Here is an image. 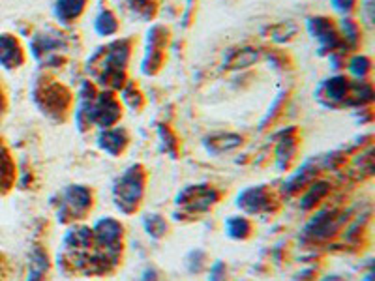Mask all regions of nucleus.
<instances>
[{"label": "nucleus", "instance_id": "6ab92c4d", "mask_svg": "<svg viewBox=\"0 0 375 281\" xmlns=\"http://www.w3.org/2000/svg\"><path fill=\"white\" fill-rule=\"evenodd\" d=\"M94 31L102 38L117 36L120 31V21L117 14L109 8H102L98 11V16L94 17Z\"/></svg>", "mask_w": 375, "mask_h": 281}, {"label": "nucleus", "instance_id": "c756f323", "mask_svg": "<svg viewBox=\"0 0 375 281\" xmlns=\"http://www.w3.org/2000/svg\"><path fill=\"white\" fill-rule=\"evenodd\" d=\"M158 135L159 139H162V144H164L165 152L176 154V150H179V141H176L175 132L171 128H167V126H159ZM173 158H175V156H173Z\"/></svg>", "mask_w": 375, "mask_h": 281}, {"label": "nucleus", "instance_id": "ddd939ff", "mask_svg": "<svg viewBox=\"0 0 375 281\" xmlns=\"http://www.w3.org/2000/svg\"><path fill=\"white\" fill-rule=\"evenodd\" d=\"M100 150L109 156H120L124 150L128 149L130 144V133L128 129L122 128V126H113V128H105L98 133V139H96Z\"/></svg>", "mask_w": 375, "mask_h": 281}, {"label": "nucleus", "instance_id": "a211bd4d", "mask_svg": "<svg viewBox=\"0 0 375 281\" xmlns=\"http://www.w3.org/2000/svg\"><path fill=\"white\" fill-rule=\"evenodd\" d=\"M338 31L339 36L344 46L349 49V51H356L362 43V25L359 21L353 19L351 16H345L344 19H339L338 23Z\"/></svg>", "mask_w": 375, "mask_h": 281}, {"label": "nucleus", "instance_id": "2f4dec72", "mask_svg": "<svg viewBox=\"0 0 375 281\" xmlns=\"http://www.w3.org/2000/svg\"><path fill=\"white\" fill-rule=\"evenodd\" d=\"M267 60H268V64H273V68H276V70H285V68L289 66V56L283 51H280V49H273V51H268Z\"/></svg>", "mask_w": 375, "mask_h": 281}, {"label": "nucleus", "instance_id": "393cba45", "mask_svg": "<svg viewBox=\"0 0 375 281\" xmlns=\"http://www.w3.org/2000/svg\"><path fill=\"white\" fill-rule=\"evenodd\" d=\"M143 227L147 230V235L150 238H154V240H159V238H164L167 235V230H169V225L165 221V218L162 214H147L143 218Z\"/></svg>", "mask_w": 375, "mask_h": 281}, {"label": "nucleus", "instance_id": "bb28decb", "mask_svg": "<svg viewBox=\"0 0 375 281\" xmlns=\"http://www.w3.org/2000/svg\"><path fill=\"white\" fill-rule=\"evenodd\" d=\"M186 268L191 272V274H201V272H205L208 266H211V261H208V255H206V251L203 250H191L184 259Z\"/></svg>", "mask_w": 375, "mask_h": 281}, {"label": "nucleus", "instance_id": "1a4fd4ad", "mask_svg": "<svg viewBox=\"0 0 375 281\" xmlns=\"http://www.w3.org/2000/svg\"><path fill=\"white\" fill-rule=\"evenodd\" d=\"M220 201V191L206 184H191L176 195V205L190 214L206 212Z\"/></svg>", "mask_w": 375, "mask_h": 281}, {"label": "nucleus", "instance_id": "5701e85b", "mask_svg": "<svg viewBox=\"0 0 375 281\" xmlns=\"http://www.w3.org/2000/svg\"><path fill=\"white\" fill-rule=\"evenodd\" d=\"M124 4L134 14V17L141 21H152L158 11L156 0H124Z\"/></svg>", "mask_w": 375, "mask_h": 281}, {"label": "nucleus", "instance_id": "9b49d317", "mask_svg": "<svg viewBox=\"0 0 375 281\" xmlns=\"http://www.w3.org/2000/svg\"><path fill=\"white\" fill-rule=\"evenodd\" d=\"M122 235V225H120L119 220H115V218H102L93 227L94 244L100 245L102 250H119Z\"/></svg>", "mask_w": 375, "mask_h": 281}, {"label": "nucleus", "instance_id": "7ed1b4c3", "mask_svg": "<svg viewBox=\"0 0 375 281\" xmlns=\"http://www.w3.org/2000/svg\"><path fill=\"white\" fill-rule=\"evenodd\" d=\"M68 38L57 28H46L36 32L31 40V55L41 64V68H60L66 62Z\"/></svg>", "mask_w": 375, "mask_h": 281}, {"label": "nucleus", "instance_id": "f3484780", "mask_svg": "<svg viewBox=\"0 0 375 281\" xmlns=\"http://www.w3.org/2000/svg\"><path fill=\"white\" fill-rule=\"evenodd\" d=\"M339 221L336 220L334 212H319L315 218H312L308 225H306V235L314 236V238H327L338 229Z\"/></svg>", "mask_w": 375, "mask_h": 281}, {"label": "nucleus", "instance_id": "4be33fe9", "mask_svg": "<svg viewBox=\"0 0 375 281\" xmlns=\"http://www.w3.org/2000/svg\"><path fill=\"white\" fill-rule=\"evenodd\" d=\"M226 233L233 240H248L253 233L252 221L246 216H231L226 220Z\"/></svg>", "mask_w": 375, "mask_h": 281}, {"label": "nucleus", "instance_id": "412c9836", "mask_svg": "<svg viewBox=\"0 0 375 281\" xmlns=\"http://www.w3.org/2000/svg\"><path fill=\"white\" fill-rule=\"evenodd\" d=\"M345 68H347L351 79H355V81H370L374 62H371L370 56L364 55V53H355V55L347 58Z\"/></svg>", "mask_w": 375, "mask_h": 281}, {"label": "nucleus", "instance_id": "72a5a7b5", "mask_svg": "<svg viewBox=\"0 0 375 281\" xmlns=\"http://www.w3.org/2000/svg\"><path fill=\"white\" fill-rule=\"evenodd\" d=\"M4 109H6V97H4V92L0 90V117H2Z\"/></svg>", "mask_w": 375, "mask_h": 281}, {"label": "nucleus", "instance_id": "aec40b11", "mask_svg": "<svg viewBox=\"0 0 375 281\" xmlns=\"http://www.w3.org/2000/svg\"><path fill=\"white\" fill-rule=\"evenodd\" d=\"M259 58V51L255 47H238V49H233L227 58L223 60V66L227 70H244V68L253 66Z\"/></svg>", "mask_w": 375, "mask_h": 281}, {"label": "nucleus", "instance_id": "20e7f679", "mask_svg": "<svg viewBox=\"0 0 375 281\" xmlns=\"http://www.w3.org/2000/svg\"><path fill=\"white\" fill-rule=\"evenodd\" d=\"M134 43L132 38H117V40L109 41L107 46L96 49L87 62V70L93 77L105 70H126L132 60V53H134Z\"/></svg>", "mask_w": 375, "mask_h": 281}, {"label": "nucleus", "instance_id": "2eb2a0df", "mask_svg": "<svg viewBox=\"0 0 375 281\" xmlns=\"http://www.w3.org/2000/svg\"><path fill=\"white\" fill-rule=\"evenodd\" d=\"M244 144V137L238 133H211L203 139V147L206 149V152L212 156H221V154L233 152V150L241 149Z\"/></svg>", "mask_w": 375, "mask_h": 281}, {"label": "nucleus", "instance_id": "9d476101", "mask_svg": "<svg viewBox=\"0 0 375 281\" xmlns=\"http://www.w3.org/2000/svg\"><path fill=\"white\" fill-rule=\"evenodd\" d=\"M273 205V193L267 186H252L242 189L237 197V206L246 214H261L270 210Z\"/></svg>", "mask_w": 375, "mask_h": 281}, {"label": "nucleus", "instance_id": "f8f14e48", "mask_svg": "<svg viewBox=\"0 0 375 281\" xmlns=\"http://www.w3.org/2000/svg\"><path fill=\"white\" fill-rule=\"evenodd\" d=\"M26 53L21 40L14 34H0V66L4 70H19L25 66Z\"/></svg>", "mask_w": 375, "mask_h": 281}, {"label": "nucleus", "instance_id": "dca6fc26", "mask_svg": "<svg viewBox=\"0 0 375 281\" xmlns=\"http://www.w3.org/2000/svg\"><path fill=\"white\" fill-rule=\"evenodd\" d=\"M88 0H55L53 14L60 25H73L87 11Z\"/></svg>", "mask_w": 375, "mask_h": 281}, {"label": "nucleus", "instance_id": "f257e3e1", "mask_svg": "<svg viewBox=\"0 0 375 281\" xmlns=\"http://www.w3.org/2000/svg\"><path fill=\"white\" fill-rule=\"evenodd\" d=\"M32 100L46 117L53 118L57 122H64L73 109L72 90L49 75H41L34 81Z\"/></svg>", "mask_w": 375, "mask_h": 281}, {"label": "nucleus", "instance_id": "c85d7f7f", "mask_svg": "<svg viewBox=\"0 0 375 281\" xmlns=\"http://www.w3.org/2000/svg\"><path fill=\"white\" fill-rule=\"evenodd\" d=\"M327 189H329V184L327 182H317V184H310L308 189H306V193L300 199V206L302 208H312L315 203H319V199L327 193Z\"/></svg>", "mask_w": 375, "mask_h": 281}, {"label": "nucleus", "instance_id": "b1692460", "mask_svg": "<svg viewBox=\"0 0 375 281\" xmlns=\"http://www.w3.org/2000/svg\"><path fill=\"white\" fill-rule=\"evenodd\" d=\"M119 97H120V102H122V105L134 109V111H141V109L144 107L143 92H141V88H139L137 85L132 81H128L126 85H124V88L120 90Z\"/></svg>", "mask_w": 375, "mask_h": 281}, {"label": "nucleus", "instance_id": "39448f33", "mask_svg": "<svg viewBox=\"0 0 375 281\" xmlns=\"http://www.w3.org/2000/svg\"><path fill=\"white\" fill-rule=\"evenodd\" d=\"M94 193L93 189L83 184H72L62 189L60 205H58V220L75 221L81 220L93 210Z\"/></svg>", "mask_w": 375, "mask_h": 281}, {"label": "nucleus", "instance_id": "cd10ccee", "mask_svg": "<svg viewBox=\"0 0 375 281\" xmlns=\"http://www.w3.org/2000/svg\"><path fill=\"white\" fill-rule=\"evenodd\" d=\"M268 32L273 34V38L276 43H285V41H291L295 36H297V25H293V23H289V21H283V23H278V25H273L270 28H268Z\"/></svg>", "mask_w": 375, "mask_h": 281}, {"label": "nucleus", "instance_id": "423d86ee", "mask_svg": "<svg viewBox=\"0 0 375 281\" xmlns=\"http://www.w3.org/2000/svg\"><path fill=\"white\" fill-rule=\"evenodd\" d=\"M351 79L345 73H334L329 79L319 83V87L315 88V100H317L323 107L327 109H342L347 107L351 94Z\"/></svg>", "mask_w": 375, "mask_h": 281}, {"label": "nucleus", "instance_id": "4468645a", "mask_svg": "<svg viewBox=\"0 0 375 281\" xmlns=\"http://www.w3.org/2000/svg\"><path fill=\"white\" fill-rule=\"evenodd\" d=\"M298 150V139H297V128H289L287 132L283 129L282 137L278 141L276 147V167L280 171H287L297 159Z\"/></svg>", "mask_w": 375, "mask_h": 281}, {"label": "nucleus", "instance_id": "7c9ffc66", "mask_svg": "<svg viewBox=\"0 0 375 281\" xmlns=\"http://www.w3.org/2000/svg\"><path fill=\"white\" fill-rule=\"evenodd\" d=\"M330 4L342 16H353L359 6V0H330Z\"/></svg>", "mask_w": 375, "mask_h": 281}, {"label": "nucleus", "instance_id": "473e14b6", "mask_svg": "<svg viewBox=\"0 0 375 281\" xmlns=\"http://www.w3.org/2000/svg\"><path fill=\"white\" fill-rule=\"evenodd\" d=\"M227 280V266L226 263H214L208 266V281H226Z\"/></svg>", "mask_w": 375, "mask_h": 281}, {"label": "nucleus", "instance_id": "0eeeda50", "mask_svg": "<svg viewBox=\"0 0 375 281\" xmlns=\"http://www.w3.org/2000/svg\"><path fill=\"white\" fill-rule=\"evenodd\" d=\"M306 31L315 41H317V51L321 56L330 55L332 51L345 47L342 36H339L338 23L327 16H314L306 19Z\"/></svg>", "mask_w": 375, "mask_h": 281}, {"label": "nucleus", "instance_id": "a878e982", "mask_svg": "<svg viewBox=\"0 0 375 281\" xmlns=\"http://www.w3.org/2000/svg\"><path fill=\"white\" fill-rule=\"evenodd\" d=\"M47 266H49V261H47V255L41 250H36L32 253L31 257V270H28V281H41L43 276H46Z\"/></svg>", "mask_w": 375, "mask_h": 281}, {"label": "nucleus", "instance_id": "f03ea898", "mask_svg": "<svg viewBox=\"0 0 375 281\" xmlns=\"http://www.w3.org/2000/svg\"><path fill=\"white\" fill-rule=\"evenodd\" d=\"M147 173L143 165H132L126 169L113 184V201L122 214H134L143 203Z\"/></svg>", "mask_w": 375, "mask_h": 281}, {"label": "nucleus", "instance_id": "f704fd0d", "mask_svg": "<svg viewBox=\"0 0 375 281\" xmlns=\"http://www.w3.org/2000/svg\"><path fill=\"white\" fill-rule=\"evenodd\" d=\"M321 281H345L344 277H339L338 274H332V276H327V277H323V280Z\"/></svg>", "mask_w": 375, "mask_h": 281}, {"label": "nucleus", "instance_id": "6e6552de", "mask_svg": "<svg viewBox=\"0 0 375 281\" xmlns=\"http://www.w3.org/2000/svg\"><path fill=\"white\" fill-rule=\"evenodd\" d=\"M90 120H93V126H98L100 129L119 126L122 120V102H120L119 94L111 92V90L98 92L90 107Z\"/></svg>", "mask_w": 375, "mask_h": 281}]
</instances>
